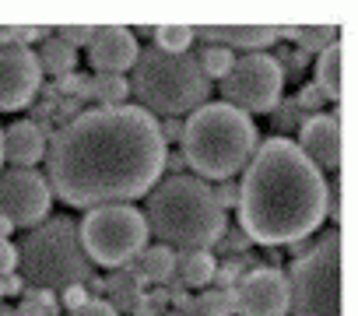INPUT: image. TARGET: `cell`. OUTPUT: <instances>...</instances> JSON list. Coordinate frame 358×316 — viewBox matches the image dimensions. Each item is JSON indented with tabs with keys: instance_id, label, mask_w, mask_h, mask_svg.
<instances>
[{
	"instance_id": "cell-1",
	"label": "cell",
	"mask_w": 358,
	"mask_h": 316,
	"mask_svg": "<svg viewBox=\"0 0 358 316\" xmlns=\"http://www.w3.org/2000/svg\"><path fill=\"white\" fill-rule=\"evenodd\" d=\"M158 120L141 106L81 109L46 144L50 190L71 208L148 197L165 173Z\"/></svg>"
},
{
	"instance_id": "cell-2",
	"label": "cell",
	"mask_w": 358,
	"mask_h": 316,
	"mask_svg": "<svg viewBox=\"0 0 358 316\" xmlns=\"http://www.w3.org/2000/svg\"><path fill=\"white\" fill-rule=\"evenodd\" d=\"M330 187L292 137L257 144L239 180V229L250 243L295 246L327 222Z\"/></svg>"
},
{
	"instance_id": "cell-3",
	"label": "cell",
	"mask_w": 358,
	"mask_h": 316,
	"mask_svg": "<svg viewBox=\"0 0 358 316\" xmlns=\"http://www.w3.org/2000/svg\"><path fill=\"white\" fill-rule=\"evenodd\" d=\"M148 236L169 250H215L229 229V215L215 204L211 183L197 176H169L148 194L141 211Z\"/></svg>"
},
{
	"instance_id": "cell-4",
	"label": "cell",
	"mask_w": 358,
	"mask_h": 316,
	"mask_svg": "<svg viewBox=\"0 0 358 316\" xmlns=\"http://www.w3.org/2000/svg\"><path fill=\"white\" fill-rule=\"evenodd\" d=\"M179 144H183L179 155H183L187 169L197 173V180L222 183L236 180V173L246 169L260 137L257 123L246 113L225 102H204L183 120V141Z\"/></svg>"
},
{
	"instance_id": "cell-5",
	"label": "cell",
	"mask_w": 358,
	"mask_h": 316,
	"mask_svg": "<svg viewBox=\"0 0 358 316\" xmlns=\"http://www.w3.org/2000/svg\"><path fill=\"white\" fill-rule=\"evenodd\" d=\"M130 71V95H137L144 113H158L165 120L201 109L211 95V81L201 74L194 53H162L148 46L137 53Z\"/></svg>"
},
{
	"instance_id": "cell-6",
	"label": "cell",
	"mask_w": 358,
	"mask_h": 316,
	"mask_svg": "<svg viewBox=\"0 0 358 316\" xmlns=\"http://www.w3.org/2000/svg\"><path fill=\"white\" fill-rule=\"evenodd\" d=\"M18 250L22 281L43 292H64L71 285H85L92 278V264L85 257L78 225L71 218H46L25 232Z\"/></svg>"
},
{
	"instance_id": "cell-7",
	"label": "cell",
	"mask_w": 358,
	"mask_h": 316,
	"mask_svg": "<svg viewBox=\"0 0 358 316\" xmlns=\"http://www.w3.org/2000/svg\"><path fill=\"white\" fill-rule=\"evenodd\" d=\"M285 278L292 316H341V232L330 229L309 253L295 257Z\"/></svg>"
},
{
	"instance_id": "cell-8",
	"label": "cell",
	"mask_w": 358,
	"mask_h": 316,
	"mask_svg": "<svg viewBox=\"0 0 358 316\" xmlns=\"http://www.w3.org/2000/svg\"><path fill=\"white\" fill-rule=\"evenodd\" d=\"M78 236L92 267L120 271L148 246V222L134 204H102L85 215Z\"/></svg>"
},
{
	"instance_id": "cell-9",
	"label": "cell",
	"mask_w": 358,
	"mask_h": 316,
	"mask_svg": "<svg viewBox=\"0 0 358 316\" xmlns=\"http://www.w3.org/2000/svg\"><path fill=\"white\" fill-rule=\"evenodd\" d=\"M285 74L274 60V53H246L236 57L232 71L222 78V95L225 106L239 113H271L281 102Z\"/></svg>"
},
{
	"instance_id": "cell-10",
	"label": "cell",
	"mask_w": 358,
	"mask_h": 316,
	"mask_svg": "<svg viewBox=\"0 0 358 316\" xmlns=\"http://www.w3.org/2000/svg\"><path fill=\"white\" fill-rule=\"evenodd\" d=\"M53 190L46 176L36 169H8L0 173V218H8L15 229H36L50 218Z\"/></svg>"
},
{
	"instance_id": "cell-11",
	"label": "cell",
	"mask_w": 358,
	"mask_h": 316,
	"mask_svg": "<svg viewBox=\"0 0 358 316\" xmlns=\"http://www.w3.org/2000/svg\"><path fill=\"white\" fill-rule=\"evenodd\" d=\"M239 316H285L288 313V278L281 267H250L232 288Z\"/></svg>"
},
{
	"instance_id": "cell-12",
	"label": "cell",
	"mask_w": 358,
	"mask_h": 316,
	"mask_svg": "<svg viewBox=\"0 0 358 316\" xmlns=\"http://www.w3.org/2000/svg\"><path fill=\"white\" fill-rule=\"evenodd\" d=\"M43 88L39 60L29 46H0V113L25 109Z\"/></svg>"
},
{
	"instance_id": "cell-13",
	"label": "cell",
	"mask_w": 358,
	"mask_h": 316,
	"mask_svg": "<svg viewBox=\"0 0 358 316\" xmlns=\"http://www.w3.org/2000/svg\"><path fill=\"white\" fill-rule=\"evenodd\" d=\"M295 144L316 169H337L341 166V113L334 109V113L306 116Z\"/></svg>"
},
{
	"instance_id": "cell-14",
	"label": "cell",
	"mask_w": 358,
	"mask_h": 316,
	"mask_svg": "<svg viewBox=\"0 0 358 316\" xmlns=\"http://www.w3.org/2000/svg\"><path fill=\"white\" fill-rule=\"evenodd\" d=\"M137 39L130 29L123 25H102L95 29V39L88 43V64L95 67V74H123L137 64Z\"/></svg>"
},
{
	"instance_id": "cell-15",
	"label": "cell",
	"mask_w": 358,
	"mask_h": 316,
	"mask_svg": "<svg viewBox=\"0 0 358 316\" xmlns=\"http://www.w3.org/2000/svg\"><path fill=\"white\" fill-rule=\"evenodd\" d=\"M0 141H4V158L15 169H32L46 158V130L36 120H18L8 130H0Z\"/></svg>"
},
{
	"instance_id": "cell-16",
	"label": "cell",
	"mask_w": 358,
	"mask_h": 316,
	"mask_svg": "<svg viewBox=\"0 0 358 316\" xmlns=\"http://www.w3.org/2000/svg\"><path fill=\"white\" fill-rule=\"evenodd\" d=\"M204 39V46H225V50H250L264 53L278 43V25H204L194 29V39Z\"/></svg>"
},
{
	"instance_id": "cell-17",
	"label": "cell",
	"mask_w": 358,
	"mask_h": 316,
	"mask_svg": "<svg viewBox=\"0 0 358 316\" xmlns=\"http://www.w3.org/2000/svg\"><path fill=\"white\" fill-rule=\"evenodd\" d=\"M218 257L211 250H176V267H172V288H208L215 278Z\"/></svg>"
},
{
	"instance_id": "cell-18",
	"label": "cell",
	"mask_w": 358,
	"mask_h": 316,
	"mask_svg": "<svg viewBox=\"0 0 358 316\" xmlns=\"http://www.w3.org/2000/svg\"><path fill=\"white\" fill-rule=\"evenodd\" d=\"M341 67H344V46H341V39L334 43V46H327L323 53H320V60L313 64V71H316V88H320V95L327 99V102H337L341 99Z\"/></svg>"
},
{
	"instance_id": "cell-19",
	"label": "cell",
	"mask_w": 358,
	"mask_h": 316,
	"mask_svg": "<svg viewBox=\"0 0 358 316\" xmlns=\"http://www.w3.org/2000/svg\"><path fill=\"white\" fill-rule=\"evenodd\" d=\"M137 267H141V278H144V285L151 281V285H169L172 281V267H176V250H169V246H144L141 253H137Z\"/></svg>"
},
{
	"instance_id": "cell-20",
	"label": "cell",
	"mask_w": 358,
	"mask_h": 316,
	"mask_svg": "<svg viewBox=\"0 0 358 316\" xmlns=\"http://www.w3.org/2000/svg\"><path fill=\"white\" fill-rule=\"evenodd\" d=\"M36 60H39V71H43V74L64 78V74H71V71L78 67V50H71L64 39L50 36V39H43V46H39Z\"/></svg>"
},
{
	"instance_id": "cell-21",
	"label": "cell",
	"mask_w": 358,
	"mask_h": 316,
	"mask_svg": "<svg viewBox=\"0 0 358 316\" xmlns=\"http://www.w3.org/2000/svg\"><path fill=\"white\" fill-rule=\"evenodd\" d=\"M179 313H187V316H236V302H232V292L208 288L201 295H187Z\"/></svg>"
},
{
	"instance_id": "cell-22",
	"label": "cell",
	"mask_w": 358,
	"mask_h": 316,
	"mask_svg": "<svg viewBox=\"0 0 358 316\" xmlns=\"http://www.w3.org/2000/svg\"><path fill=\"white\" fill-rule=\"evenodd\" d=\"M106 302L113 306V313H130L137 302H141V295H144V288L120 267V271H113L109 278H106Z\"/></svg>"
},
{
	"instance_id": "cell-23",
	"label": "cell",
	"mask_w": 358,
	"mask_h": 316,
	"mask_svg": "<svg viewBox=\"0 0 358 316\" xmlns=\"http://www.w3.org/2000/svg\"><path fill=\"white\" fill-rule=\"evenodd\" d=\"M88 95H95V99L102 102V109L127 106L130 81H127L123 74H95V78H88Z\"/></svg>"
},
{
	"instance_id": "cell-24",
	"label": "cell",
	"mask_w": 358,
	"mask_h": 316,
	"mask_svg": "<svg viewBox=\"0 0 358 316\" xmlns=\"http://www.w3.org/2000/svg\"><path fill=\"white\" fill-rule=\"evenodd\" d=\"M155 50L162 53H190L194 46V25H155Z\"/></svg>"
},
{
	"instance_id": "cell-25",
	"label": "cell",
	"mask_w": 358,
	"mask_h": 316,
	"mask_svg": "<svg viewBox=\"0 0 358 316\" xmlns=\"http://www.w3.org/2000/svg\"><path fill=\"white\" fill-rule=\"evenodd\" d=\"M295 43L306 57H320L327 46L337 43V29L334 25H295Z\"/></svg>"
},
{
	"instance_id": "cell-26",
	"label": "cell",
	"mask_w": 358,
	"mask_h": 316,
	"mask_svg": "<svg viewBox=\"0 0 358 316\" xmlns=\"http://www.w3.org/2000/svg\"><path fill=\"white\" fill-rule=\"evenodd\" d=\"M232 64H236V53L225 50V46H204L201 57H197V67L208 81H222L232 71Z\"/></svg>"
},
{
	"instance_id": "cell-27",
	"label": "cell",
	"mask_w": 358,
	"mask_h": 316,
	"mask_svg": "<svg viewBox=\"0 0 358 316\" xmlns=\"http://www.w3.org/2000/svg\"><path fill=\"white\" fill-rule=\"evenodd\" d=\"M53 29L46 25H0V46H29L50 39Z\"/></svg>"
},
{
	"instance_id": "cell-28",
	"label": "cell",
	"mask_w": 358,
	"mask_h": 316,
	"mask_svg": "<svg viewBox=\"0 0 358 316\" xmlns=\"http://www.w3.org/2000/svg\"><path fill=\"white\" fill-rule=\"evenodd\" d=\"M274 109H278V116H274V130H278V134H274V137H285L288 130H299V127H302V109H299L292 99L278 102Z\"/></svg>"
},
{
	"instance_id": "cell-29",
	"label": "cell",
	"mask_w": 358,
	"mask_h": 316,
	"mask_svg": "<svg viewBox=\"0 0 358 316\" xmlns=\"http://www.w3.org/2000/svg\"><path fill=\"white\" fill-rule=\"evenodd\" d=\"M60 36L57 39H64L71 50H81V46H88L92 39H95V25H64V29H57Z\"/></svg>"
},
{
	"instance_id": "cell-30",
	"label": "cell",
	"mask_w": 358,
	"mask_h": 316,
	"mask_svg": "<svg viewBox=\"0 0 358 316\" xmlns=\"http://www.w3.org/2000/svg\"><path fill=\"white\" fill-rule=\"evenodd\" d=\"M292 102H295L302 113H313V116H316V113L323 109V102H327V99H323V95H320V88L309 81V85H299V95H295Z\"/></svg>"
},
{
	"instance_id": "cell-31",
	"label": "cell",
	"mask_w": 358,
	"mask_h": 316,
	"mask_svg": "<svg viewBox=\"0 0 358 316\" xmlns=\"http://www.w3.org/2000/svg\"><path fill=\"white\" fill-rule=\"evenodd\" d=\"M211 194H215V204H218L222 211H229V208L239 204V183H236V180H222V183H215Z\"/></svg>"
},
{
	"instance_id": "cell-32",
	"label": "cell",
	"mask_w": 358,
	"mask_h": 316,
	"mask_svg": "<svg viewBox=\"0 0 358 316\" xmlns=\"http://www.w3.org/2000/svg\"><path fill=\"white\" fill-rule=\"evenodd\" d=\"M218 246H222L225 253H246L253 243L243 236V229H225V236L218 239Z\"/></svg>"
},
{
	"instance_id": "cell-33",
	"label": "cell",
	"mask_w": 358,
	"mask_h": 316,
	"mask_svg": "<svg viewBox=\"0 0 358 316\" xmlns=\"http://www.w3.org/2000/svg\"><path fill=\"white\" fill-rule=\"evenodd\" d=\"M18 271V250L11 239H0V278H8Z\"/></svg>"
},
{
	"instance_id": "cell-34",
	"label": "cell",
	"mask_w": 358,
	"mask_h": 316,
	"mask_svg": "<svg viewBox=\"0 0 358 316\" xmlns=\"http://www.w3.org/2000/svg\"><path fill=\"white\" fill-rule=\"evenodd\" d=\"M88 299H92V295H88V288H85V285H71V288H64V292H60V302H64V309H67V313L81 309Z\"/></svg>"
},
{
	"instance_id": "cell-35",
	"label": "cell",
	"mask_w": 358,
	"mask_h": 316,
	"mask_svg": "<svg viewBox=\"0 0 358 316\" xmlns=\"http://www.w3.org/2000/svg\"><path fill=\"white\" fill-rule=\"evenodd\" d=\"M71 316H120V313H113V306L106 302V299H88L81 309H74Z\"/></svg>"
},
{
	"instance_id": "cell-36",
	"label": "cell",
	"mask_w": 358,
	"mask_h": 316,
	"mask_svg": "<svg viewBox=\"0 0 358 316\" xmlns=\"http://www.w3.org/2000/svg\"><path fill=\"white\" fill-rule=\"evenodd\" d=\"M158 134H162V144L169 148V144H179L183 141V120H165V123H158Z\"/></svg>"
},
{
	"instance_id": "cell-37",
	"label": "cell",
	"mask_w": 358,
	"mask_h": 316,
	"mask_svg": "<svg viewBox=\"0 0 358 316\" xmlns=\"http://www.w3.org/2000/svg\"><path fill=\"white\" fill-rule=\"evenodd\" d=\"M130 316H162V306H158V302H151L148 295H141V302L130 309Z\"/></svg>"
},
{
	"instance_id": "cell-38",
	"label": "cell",
	"mask_w": 358,
	"mask_h": 316,
	"mask_svg": "<svg viewBox=\"0 0 358 316\" xmlns=\"http://www.w3.org/2000/svg\"><path fill=\"white\" fill-rule=\"evenodd\" d=\"M183 169H187L183 155H179V151H165V173H172V176H183Z\"/></svg>"
},
{
	"instance_id": "cell-39",
	"label": "cell",
	"mask_w": 358,
	"mask_h": 316,
	"mask_svg": "<svg viewBox=\"0 0 358 316\" xmlns=\"http://www.w3.org/2000/svg\"><path fill=\"white\" fill-rule=\"evenodd\" d=\"M0 285H4V295H22V292H25L22 274H8V278H0Z\"/></svg>"
},
{
	"instance_id": "cell-40",
	"label": "cell",
	"mask_w": 358,
	"mask_h": 316,
	"mask_svg": "<svg viewBox=\"0 0 358 316\" xmlns=\"http://www.w3.org/2000/svg\"><path fill=\"white\" fill-rule=\"evenodd\" d=\"M11 232H15V225H11L8 218H0V239H8Z\"/></svg>"
},
{
	"instance_id": "cell-41",
	"label": "cell",
	"mask_w": 358,
	"mask_h": 316,
	"mask_svg": "<svg viewBox=\"0 0 358 316\" xmlns=\"http://www.w3.org/2000/svg\"><path fill=\"white\" fill-rule=\"evenodd\" d=\"M0 162H4V141H0Z\"/></svg>"
},
{
	"instance_id": "cell-42",
	"label": "cell",
	"mask_w": 358,
	"mask_h": 316,
	"mask_svg": "<svg viewBox=\"0 0 358 316\" xmlns=\"http://www.w3.org/2000/svg\"><path fill=\"white\" fill-rule=\"evenodd\" d=\"M162 316H187V313H162Z\"/></svg>"
},
{
	"instance_id": "cell-43",
	"label": "cell",
	"mask_w": 358,
	"mask_h": 316,
	"mask_svg": "<svg viewBox=\"0 0 358 316\" xmlns=\"http://www.w3.org/2000/svg\"><path fill=\"white\" fill-rule=\"evenodd\" d=\"M0 316H15V313H8V309H0Z\"/></svg>"
},
{
	"instance_id": "cell-44",
	"label": "cell",
	"mask_w": 358,
	"mask_h": 316,
	"mask_svg": "<svg viewBox=\"0 0 358 316\" xmlns=\"http://www.w3.org/2000/svg\"><path fill=\"white\" fill-rule=\"evenodd\" d=\"M0 299H4V285H0Z\"/></svg>"
}]
</instances>
